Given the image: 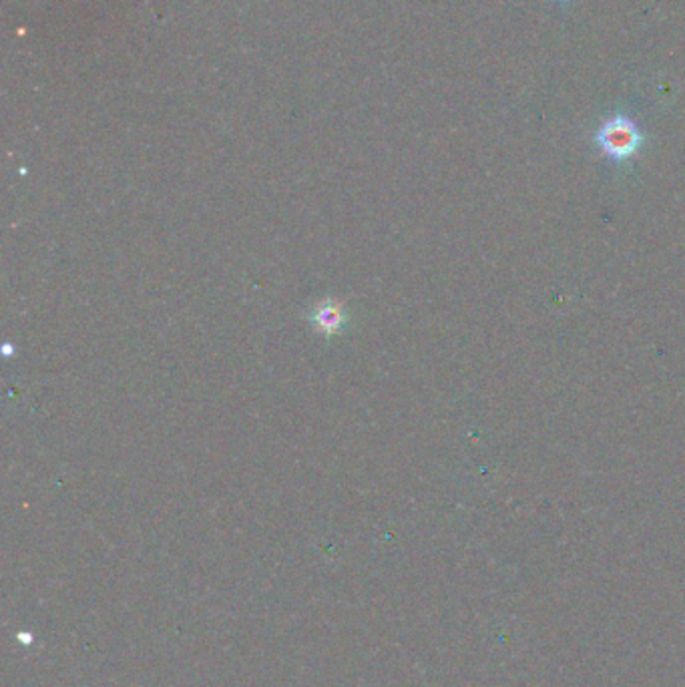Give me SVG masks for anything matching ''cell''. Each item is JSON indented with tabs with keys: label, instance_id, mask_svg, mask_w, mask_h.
<instances>
[{
	"label": "cell",
	"instance_id": "obj_2",
	"mask_svg": "<svg viewBox=\"0 0 685 687\" xmlns=\"http://www.w3.org/2000/svg\"><path fill=\"white\" fill-rule=\"evenodd\" d=\"M312 322H314L315 330H318V332H322V334H326V336L338 334L346 324V311L333 302L320 303V306L315 308V311L312 314Z\"/></svg>",
	"mask_w": 685,
	"mask_h": 687
},
{
	"label": "cell",
	"instance_id": "obj_1",
	"mask_svg": "<svg viewBox=\"0 0 685 687\" xmlns=\"http://www.w3.org/2000/svg\"><path fill=\"white\" fill-rule=\"evenodd\" d=\"M595 141H597V147L603 153L611 157L613 162H627V159L637 155L645 137L633 119L619 113L601 125Z\"/></svg>",
	"mask_w": 685,
	"mask_h": 687
}]
</instances>
